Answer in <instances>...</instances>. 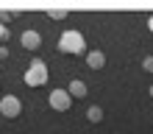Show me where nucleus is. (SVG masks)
I'll return each mask as SVG.
<instances>
[{"mask_svg": "<svg viewBox=\"0 0 153 134\" xmlns=\"http://www.w3.org/2000/svg\"><path fill=\"white\" fill-rule=\"evenodd\" d=\"M86 120L89 123H100L103 120V109H100V106H89V109H86Z\"/></svg>", "mask_w": 153, "mask_h": 134, "instance_id": "obj_8", "label": "nucleus"}, {"mask_svg": "<svg viewBox=\"0 0 153 134\" xmlns=\"http://www.w3.org/2000/svg\"><path fill=\"white\" fill-rule=\"evenodd\" d=\"M59 50L70 53V56H86V42L78 31H64L59 37Z\"/></svg>", "mask_w": 153, "mask_h": 134, "instance_id": "obj_1", "label": "nucleus"}, {"mask_svg": "<svg viewBox=\"0 0 153 134\" xmlns=\"http://www.w3.org/2000/svg\"><path fill=\"white\" fill-rule=\"evenodd\" d=\"M0 115L8 118V120L20 118V115H22V101L17 95H3V98H0Z\"/></svg>", "mask_w": 153, "mask_h": 134, "instance_id": "obj_3", "label": "nucleus"}, {"mask_svg": "<svg viewBox=\"0 0 153 134\" xmlns=\"http://www.w3.org/2000/svg\"><path fill=\"white\" fill-rule=\"evenodd\" d=\"M86 67L89 70H103L106 67V53L103 50H89L86 53Z\"/></svg>", "mask_w": 153, "mask_h": 134, "instance_id": "obj_5", "label": "nucleus"}, {"mask_svg": "<svg viewBox=\"0 0 153 134\" xmlns=\"http://www.w3.org/2000/svg\"><path fill=\"white\" fill-rule=\"evenodd\" d=\"M48 103H50V109H56V112H67L70 106H73V98H70L67 89H53L48 95Z\"/></svg>", "mask_w": 153, "mask_h": 134, "instance_id": "obj_4", "label": "nucleus"}, {"mask_svg": "<svg viewBox=\"0 0 153 134\" xmlns=\"http://www.w3.org/2000/svg\"><path fill=\"white\" fill-rule=\"evenodd\" d=\"M48 17H53V20H64V17H67V11H64V8H50V11H48Z\"/></svg>", "mask_w": 153, "mask_h": 134, "instance_id": "obj_9", "label": "nucleus"}, {"mask_svg": "<svg viewBox=\"0 0 153 134\" xmlns=\"http://www.w3.org/2000/svg\"><path fill=\"white\" fill-rule=\"evenodd\" d=\"M48 76H50L48 64L42 59H33L28 64V70H25V84L28 87H42V84H48Z\"/></svg>", "mask_w": 153, "mask_h": 134, "instance_id": "obj_2", "label": "nucleus"}, {"mask_svg": "<svg viewBox=\"0 0 153 134\" xmlns=\"http://www.w3.org/2000/svg\"><path fill=\"white\" fill-rule=\"evenodd\" d=\"M148 31L153 34V17H150V20H148Z\"/></svg>", "mask_w": 153, "mask_h": 134, "instance_id": "obj_13", "label": "nucleus"}, {"mask_svg": "<svg viewBox=\"0 0 153 134\" xmlns=\"http://www.w3.org/2000/svg\"><path fill=\"white\" fill-rule=\"evenodd\" d=\"M67 92H70L73 101H81V98H86V84L75 78V81H70V89H67Z\"/></svg>", "mask_w": 153, "mask_h": 134, "instance_id": "obj_7", "label": "nucleus"}, {"mask_svg": "<svg viewBox=\"0 0 153 134\" xmlns=\"http://www.w3.org/2000/svg\"><path fill=\"white\" fill-rule=\"evenodd\" d=\"M150 98H153V84H150Z\"/></svg>", "mask_w": 153, "mask_h": 134, "instance_id": "obj_14", "label": "nucleus"}, {"mask_svg": "<svg viewBox=\"0 0 153 134\" xmlns=\"http://www.w3.org/2000/svg\"><path fill=\"white\" fill-rule=\"evenodd\" d=\"M20 42H22V48H25V50H36L39 45H42V37H39L36 31H22Z\"/></svg>", "mask_w": 153, "mask_h": 134, "instance_id": "obj_6", "label": "nucleus"}, {"mask_svg": "<svg viewBox=\"0 0 153 134\" xmlns=\"http://www.w3.org/2000/svg\"><path fill=\"white\" fill-rule=\"evenodd\" d=\"M11 39V31H8V25H0V45H6Z\"/></svg>", "mask_w": 153, "mask_h": 134, "instance_id": "obj_10", "label": "nucleus"}, {"mask_svg": "<svg viewBox=\"0 0 153 134\" xmlns=\"http://www.w3.org/2000/svg\"><path fill=\"white\" fill-rule=\"evenodd\" d=\"M142 70H145V73H153V56H145V59H142Z\"/></svg>", "mask_w": 153, "mask_h": 134, "instance_id": "obj_11", "label": "nucleus"}, {"mask_svg": "<svg viewBox=\"0 0 153 134\" xmlns=\"http://www.w3.org/2000/svg\"><path fill=\"white\" fill-rule=\"evenodd\" d=\"M3 59H8V48H6V45H0V61H3Z\"/></svg>", "mask_w": 153, "mask_h": 134, "instance_id": "obj_12", "label": "nucleus"}]
</instances>
